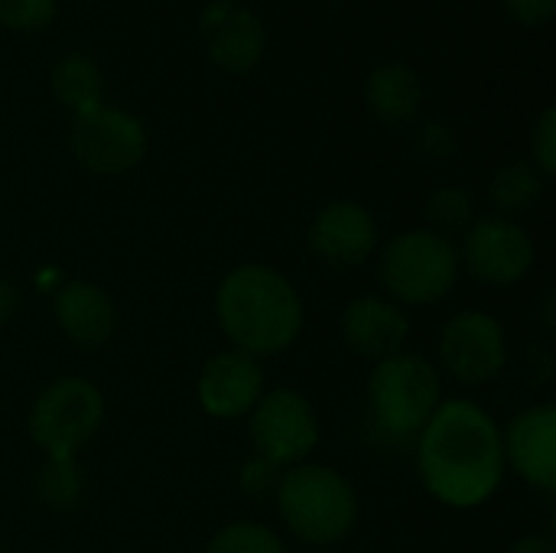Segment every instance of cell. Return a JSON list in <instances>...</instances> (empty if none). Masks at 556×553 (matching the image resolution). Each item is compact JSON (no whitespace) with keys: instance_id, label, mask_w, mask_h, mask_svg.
<instances>
[{"instance_id":"obj_12","label":"cell","mask_w":556,"mask_h":553,"mask_svg":"<svg viewBox=\"0 0 556 553\" xmlns=\"http://www.w3.org/2000/svg\"><path fill=\"white\" fill-rule=\"evenodd\" d=\"M378 241V225L368 209L355 202H329L309 228V248L332 267H355L368 261Z\"/></svg>"},{"instance_id":"obj_22","label":"cell","mask_w":556,"mask_h":553,"mask_svg":"<svg viewBox=\"0 0 556 553\" xmlns=\"http://www.w3.org/2000/svg\"><path fill=\"white\" fill-rule=\"evenodd\" d=\"M39 492L49 505H72L78 499V476L72 456H49L46 469L39 473Z\"/></svg>"},{"instance_id":"obj_16","label":"cell","mask_w":556,"mask_h":553,"mask_svg":"<svg viewBox=\"0 0 556 553\" xmlns=\"http://www.w3.org/2000/svg\"><path fill=\"white\" fill-rule=\"evenodd\" d=\"M55 319L75 345L94 349L111 339L117 326V310L98 284L75 280L55 293Z\"/></svg>"},{"instance_id":"obj_21","label":"cell","mask_w":556,"mask_h":553,"mask_svg":"<svg viewBox=\"0 0 556 553\" xmlns=\"http://www.w3.org/2000/svg\"><path fill=\"white\" fill-rule=\"evenodd\" d=\"M205 553H287L280 538L264 528V525H251V521H241V525H228L225 531H218L208 544Z\"/></svg>"},{"instance_id":"obj_15","label":"cell","mask_w":556,"mask_h":553,"mask_svg":"<svg viewBox=\"0 0 556 553\" xmlns=\"http://www.w3.org/2000/svg\"><path fill=\"white\" fill-rule=\"evenodd\" d=\"M342 336L358 355L384 362L391 355H401L410 336V323L394 303L378 300V297H362L345 310Z\"/></svg>"},{"instance_id":"obj_20","label":"cell","mask_w":556,"mask_h":553,"mask_svg":"<svg viewBox=\"0 0 556 553\" xmlns=\"http://www.w3.org/2000/svg\"><path fill=\"white\" fill-rule=\"evenodd\" d=\"M427 218L433 225L430 231L450 241V235L469 231V225H472V199L456 186L437 189L430 196V202H427Z\"/></svg>"},{"instance_id":"obj_4","label":"cell","mask_w":556,"mask_h":553,"mask_svg":"<svg viewBox=\"0 0 556 553\" xmlns=\"http://www.w3.org/2000/svg\"><path fill=\"white\" fill-rule=\"evenodd\" d=\"M280 515L309 544L342 541L358 515L352 486L326 466H296L280 482Z\"/></svg>"},{"instance_id":"obj_17","label":"cell","mask_w":556,"mask_h":553,"mask_svg":"<svg viewBox=\"0 0 556 553\" xmlns=\"http://www.w3.org/2000/svg\"><path fill=\"white\" fill-rule=\"evenodd\" d=\"M365 98H368L371 114H378L384 124H407L420 111L424 88L414 68L401 62H388L368 75Z\"/></svg>"},{"instance_id":"obj_25","label":"cell","mask_w":556,"mask_h":553,"mask_svg":"<svg viewBox=\"0 0 556 553\" xmlns=\"http://www.w3.org/2000/svg\"><path fill=\"white\" fill-rule=\"evenodd\" d=\"M505 7L511 10L515 20L538 26V23H547L554 16L556 0H505Z\"/></svg>"},{"instance_id":"obj_9","label":"cell","mask_w":556,"mask_h":553,"mask_svg":"<svg viewBox=\"0 0 556 553\" xmlns=\"http://www.w3.org/2000/svg\"><path fill=\"white\" fill-rule=\"evenodd\" d=\"M505 329L495 316L466 310L443 326L440 359L463 385H482L505 368Z\"/></svg>"},{"instance_id":"obj_10","label":"cell","mask_w":556,"mask_h":553,"mask_svg":"<svg viewBox=\"0 0 556 553\" xmlns=\"http://www.w3.org/2000/svg\"><path fill=\"white\" fill-rule=\"evenodd\" d=\"M463 257L472 277L485 284H518L534 264L531 235L511 218H479L466 231Z\"/></svg>"},{"instance_id":"obj_14","label":"cell","mask_w":556,"mask_h":553,"mask_svg":"<svg viewBox=\"0 0 556 553\" xmlns=\"http://www.w3.org/2000/svg\"><path fill=\"white\" fill-rule=\"evenodd\" d=\"M508 463L515 473L538 486V489H554L556 486V411L551 404L531 407L518 414L502 440Z\"/></svg>"},{"instance_id":"obj_3","label":"cell","mask_w":556,"mask_h":553,"mask_svg":"<svg viewBox=\"0 0 556 553\" xmlns=\"http://www.w3.org/2000/svg\"><path fill=\"white\" fill-rule=\"evenodd\" d=\"M368 407L375 427L391 440L420 437L440 407V378L420 355H391L378 362L368 381Z\"/></svg>"},{"instance_id":"obj_13","label":"cell","mask_w":556,"mask_h":553,"mask_svg":"<svg viewBox=\"0 0 556 553\" xmlns=\"http://www.w3.org/2000/svg\"><path fill=\"white\" fill-rule=\"evenodd\" d=\"M264 375L261 365L244 352H218L208 359L199 378V401L212 417L231 420L248 414L261 401Z\"/></svg>"},{"instance_id":"obj_11","label":"cell","mask_w":556,"mask_h":553,"mask_svg":"<svg viewBox=\"0 0 556 553\" xmlns=\"http://www.w3.org/2000/svg\"><path fill=\"white\" fill-rule=\"evenodd\" d=\"M199 33H202L205 52L225 72H248V68H254V62L264 52L261 20L235 0L208 3L202 10Z\"/></svg>"},{"instance_id":"obj_23","label":"cell","mask_w":556,"mask_h":553,"mask_svg":"<svg viewBox=\"0 0 556 553\" xmlns=\"http://www.w3.org/2000/svg\"><path fill=\"white\" fill-rule=\"evenodd\" d=\"M55 10V0H0V23L7 26H42Z\"/></svg>"},{"instance_id":"obj_6","label":"cell","mask_w":556,"mask_h":553,"mask_svg":"<svg viewBox=\"0 0 556 553\" xmlns=\"http://www.w3.org/2000/svg\"><path fill=\"white\" fill-rule=\"evenodd\" d=\"M104 401L94 385L62 378L49 385L29 414V433L49 456H72L101 427Z\"/></svg>"},{"instance_id":"obj_2","label":"cell","mask_w":556,"mask_h":553,"mask_svg":"<svg viewBox=\"0 0 556 553\" xmlns=\"http://www.w3.org/2000/svg\"><path fill=\"white\" fill-rule=\"evenodd\" d=\"M225 336L244 355L283 352L303 326V303L293 284L261 264H244L225 277L215 297Z\"/></svg>"},{"instance_id":"obj_8","label":"cell","mask_w":556,"mask_h":553,"mask_svg":"<svg viewBox=\"0 0 556 553\" xmlns=\"http://www.w3.org/2000/svg\"><path fill=\"white\" fill-rule=\"evenodd\" d=\"M251 440L267 463L277 466L300 463L303 456H309V450L319 440V427L309 401L287 388L264 394L251 414Z\"/></svg>"},{"instance_id":"obj_7","label":"cell","mask_w":556,"mask_h":553,"mask_svg":"<svg viewBox=\"0 0 556 553\" xmlns=\"http://www.w3.org/2000/svg\"><path fill=\"white\" fill-rule=\"evenodd\" d=\"M72 153L91 173L114 176L134 169L147 153L143 124L121 108H91L75 114L72 124Z\"/></svg>"},{"instance_id":"obj_26","label":"cell","mask_w":556,"mask_h":553,"mask_svg":"<svg viewBox=\"0 0 556 553\" xmlns=\"http://www.w3.org/2000/svg\"><path fill=\"white\" fill-rule=\"evenodd\" d=\"M511 553H556L554 541L551 538H541V535H531V538H521Z\"/></svg>"},{"instance_id":"obj_19","label":"cell","mask_w":556,"mask_h":553,"mask_svg":"<svg viewBox=\"0 0 556 553\" xmlns=\"http://www.w3.org/2000/svg\"><path fill=\"white\" fill-rule=\"evenodd\" d=\"M544 179L534 166L528 163H508L498 169V176L492 179V202L495 209L505 215H518L525 209H531L541 199Z\"/></svg>"},{"instance_id":"obj_18","label":"cell","mask_w":556,"mask_h":553,"mask_svg":"<svg viewBox=\"0 0 556 553\" xmlns=\"http://www.w3.org/2000/svg\"><path fill=\"white\" fill-rule=\"evenodd\" d=\"M55 98L75 114L101 104V72L88 55H65L52 72Z\"/></svg>"},{"instance_id":"obj_24","label":"cell","mask_w":556,"mask_h":553,"mask_svg":"<svg viewBox=\"0 0 556 553\" xmlns=\"http://www.w3.org/2000/svg\"><path fill=\"white\" fill-rule=\"evenodd\" d=\"M534 160L544 176H554L556 169V111L547 108L541 114V124L534 130Z\"/></svg>"},{"instance_id":"obj_5","label":"cell","mask_w":556,"mask_h":553,"mask_svg":"<svg viewBox=\"0 0 556 553\" xmlns=\"http://www.w3.org/2000/svg\"><path fill=\"white\" fill-rule=\"evenodd\" d=\"M459 274V254L453 241L430 228L397 235L381 254V280L401 303H437L443 300Z\"/></svg>"},{"instance_id":"obj_1","label":"cell","mask_w":556,"mask_h":553,"mask_svg":"<svg viewBox=\"0 0 556 553\" xmlns=\"http://www.w3.org/2000/svg\"><path fill=\"white\" fill-rule=\"evenodd\" d=\"M417 456L433 499L453 508H476L492 499L505 473L502 430L469 401L437 407L420 430Z\"/></svg>"},{"instance_id":"obj_27","label":"cell","mask_w":556,"mask_h":553,"mask_svg":"<svg viewBox=\"0 0 556 553\" xmlns=\"http://www.w3.org/2000/svg\"><path fill=\"white\" fill-rule=\"evenodd\" d=\"M13 310H16V290H13V284L0 280V319H7Z\"/></svg>"}]
</instances>
